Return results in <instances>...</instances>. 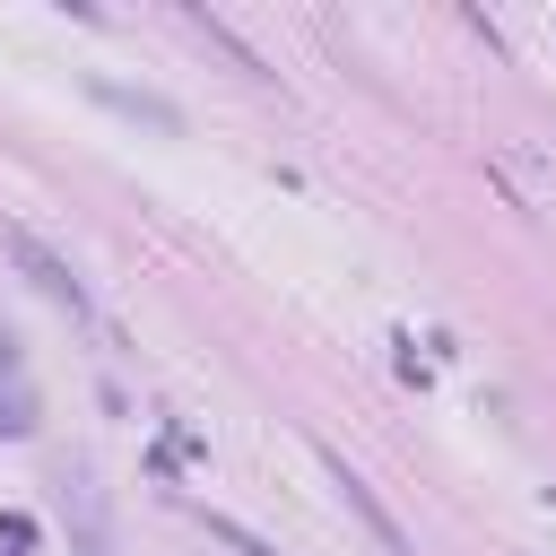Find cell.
<instances>
[{
    "mask_svg": "<svg viewBox=\"0 0 556 556\" xmlns=\"http://www.w3.org/2000/svg\"><path fill=\"white\" fill-rule=\"evenodd\" d=\"M78 556H104V521H96V495L78 486Z\"/></svg>",
    "mask_w": 556,
    "mask_h": 556,
    "instance_id": "cell-4",
    "label": "cell"
},
{
    "mask_svg": "<svg viewBox=\"0 0 556 556\" xmlns=\"http://www.w3.org/2000/svg\"><path fill=\"white\" fill-rule=\"evenodd\" d=\"M321 469H330V486H339V504H348V513H356V521H365V530L382 539V556H417V547H408V530H400V521L382 513V495H374V486H365V478H356V469H348L339 452H321Z\"/></svg>",
    "mask_w": 556,
    "mask_h": 556,
    "instance_id": "cell-2",
    "label": "cell"
},
{
    "mask_svg": "<svg viewBox=\"0 0 556 556\" xmlns=\"http://www.w3.org/2000/svg\"><path fill=\"white\" fill-rule=\"evenodd\" d=\"M200 521H208V539H226L235 556H278V547H269V539H252V530H243L235 513H200Z\"/></svg>",
    "mask_w": 556,
    "mask_h": 556,
    "instance_id": "cell-3",
    "label": "cell"
},
{
    "mask_svg": "<svg viewBox=\"0 0 556 556\" xmlns=\"http://www.w3.org/2000/svg\"><path fill=\"white\" fill-rule=\"evenodd\" d=\"M9 252H17V269H26V278H35V287H43L52 304H61V313H78V321H87V287H78V269H70V261H61V252H52L43 235L9 226Z\"/></svg>",
    "mask_w": 556,
    "mask_h": 556,
    "instance_id": "cell-1",
    "label": "cell"
}]
</instances>
